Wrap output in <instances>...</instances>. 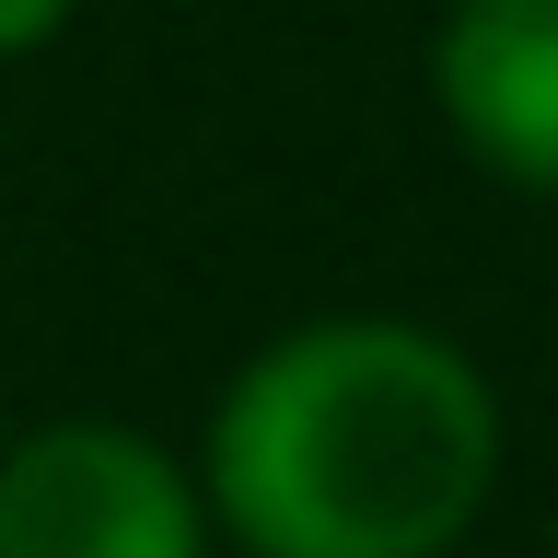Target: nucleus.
Wrapping results in <instances>:
<instances>
[{
	"label": "nucleus",
	"instance_id": "f03ea898",
	"mask_svg": "<svg viewBox=\"0 0 558 558\" xmlns=\"http://www.w3.org/2000/svg\"><path fill=\"white\" fill-rule=\"evenodd\" d=\"M0 558H198V488L140 430H35L0 453Z\"/></svg>",
	"mask_w": 558,
	"mask_h": 558
},
{
	"label": "nucleus",
	"instance_id": "f257e3e1",
	"mask_svg": "<svg viewBox=\"0 0 558 558\" xmlns=\"http://www.w3.org/2000/svg\"><path fill=\"white\" fill-rule=\"evenodd\" d=\"M500 477V408L430 326H303L209 418V500L256 558H442Z\"/></svg>",
	"mask_w": 558,
	"mask_h": 558
},
{
	"label": "nucleus",
	"instance_id": "20e7f679",
	"mask_svg": "<svg viewBox=\"0 0 558 558\" xmlns=\"http://www.w3.org/2000/svg\"><path fill=\"white\" fill-rule=\"evenodd\" d=\"M47 24H70V0H0V59H12V47H35Z\"/></svg>",
	"mask_w": 558,
	"mask_h": 558
},
{
	"label": "nucleus",
	"instance_id": "7ed1b4c3",
	"mask_svg": "<svg viewBox=\"0 0 558 558\" xmlns=\"http://www.w3.org/2000/svg\"><path fill=\"white\" fill-rule=\"evenodd\" d=\"M430 82L488 174L558 198V0H453Z\"/></svg>",
	"mask_w": 558,
	"mask_h": 558
}]
</instances>
